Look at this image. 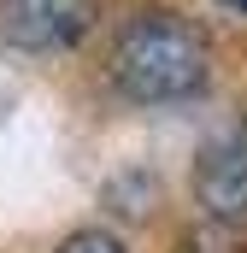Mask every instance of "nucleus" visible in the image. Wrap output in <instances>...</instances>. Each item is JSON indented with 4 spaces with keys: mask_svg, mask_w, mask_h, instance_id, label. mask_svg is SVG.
<instances>
[{
    "mask_svg": "<svg viewBox=\"0 0 247 253\" xmlns=\"http://www.w3.org/2000/svg\"><path fill=\"white\" fill-rule=\"evenodd\" d=\"M100 83L129 112L194 106L218 83V42L183 6L135 0L100 30Z\"/></svg>",
    "mask_w": 247,
    "mask_h": 253,
    "instance_id": "f257e3e1",
    "label": "nucleus"
},
{
    "mask_svg": "<svg viewBox=\"0 0 247 253\" xmlns=\"http://www.w3.org/2000/svg\"><path fill=\"white\" fill-rule=\"evenodd\" d=\"M106 30V0H0V47L24 59L82 53Z\"/></svg>",
    "mask_w": 247,
    "mask_h": 253,
    "instance_id": "f03ea898",
    "label": "nucleus"
},
{
    "mask_svg": "<svg viewBox=\"0 0 247 253\" xmlns=\"http://www.w3.org/2000/svg\"><path fill=\"white\" fill-rule=\"evenodd\" d=\"M188 200L194 218L247 236V118L218 124L188 159Z\"/></svg>",
    "mask_w": 247,
    "mask_h": 253,
    "instance_id": "7ed1b4c3",
    "label": "nucleus"
},
{
    "mask_svg": "<svg viewBox=\"0 0 247 253\" xmlns=\"http://www.w3.org/2000/svg\"><path fill=\"white\" fill-rule=\"evenodd\" d=\"M153 206H165V183H159L153 171H141V165H129V171H118V177L106 183V212H112L118 224L153 218Z\"/></svg>",
    "mask_w": 247,
    "mask_h": 253,
    "instance_id": "20e7f679",
    "label": "nucleus"
},
{
    "mask_svg": "<svg viewBox=\"0 0 247 253\" xmlns=\"http://www.w3.org/2000/svg\"><path fill=\"white\" fill-rule=\"evenodd\" d=\"M171 253H247V236L224 230V224H206V218H188L171 236Z\"/></svg>",
    "mask_w": 247,
    "mask_h": 253,
    "instance_id": "39448f33",
    "label": "nucleus"
},
{
    "mask_svg": "<svg viewBox=\"0 0 247 253\" xmlns=\"http://www.w3.org/2000/svg\"><path fill=\"white\" fill-rule=\"evenodd\" d=\"M53 253H135V248L118 224H77V230H65V242Z\"/></svg>",
    "mask_w": 247,
    "mask_h": 253,
    "instance_id": "423d86ee",
    "label": "nucleus"
},
{
    "mask_svg": "<svg viewBox=\"0 0 247 253\" xmlns=\"http://www.w3.org/2000/svg\"><path fill=\"white\" fill-rule=\"evenodd\" d=\"M212 6H218V12H230V18H242V24H247V0H212Z\"/></svg>",
    "mask_w": 247,
    "mask_h": 253,
    "instance_id": "0eeeda50",
    "label": "nucleus"
}]
</instances>
